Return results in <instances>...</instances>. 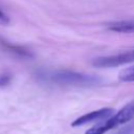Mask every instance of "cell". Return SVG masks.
I'll return each instance as SVG.
<instances>
[{
  "label": "cell",
  "mask_w": 134,
  "mask_h": 134,
  "mask_svg": "<svg viewBox=\"0 0 134 134\" xmlns=\"http://www.w3.org/2000/svg\"><path fill=\"white\" fill-rule=\"evenodd\" d=\"M46 77L48 81L59 85L75 86V87H93L102 83V80L97 76L70 71V70L53 71L47 73Z\"/></svg>",
  "instance_id": "6da1fadb"
},
{
  "label": "cell",
  "mask_w": 134,
  "mask_h": 134,
  "mask_svg": "<svg viewBox=\"0 0 134 134\" xmlns=\"http://www.w3.org/2000/svg\"><path fill=\"white\" fill-rule=\"evenodd\" d=\"M134 118V100L122 107L119 111L114 113L109 118L102 120V126L104 127L105 131L108 132L111 129L116 128L117 126L124 125Z\"/></svg>",
  "instance_id": "7a4b0ae2"
},
{
  "label": "cell",
  "mask_w": 134,
  "mask_h": 134,
  "mask_svg": "<svg viewBox=\"0 0 134 134\" xmlns=\"http://www.w3.org/2000/svg\"><path fill=\"white\" fill-rule=\"evenodd\" d=\"M132 61H134V51H128V52H122L114 55L95 58L92 61V65L99 68H105V67L109 68V67L120 66V65L130 63Z\"/></svg>",
  "instance_id": "3957f363"
},
{
  "label": "cell",
  "mask_w": 134,
  "mask_h": 134,
  "mask_svg": "<svg viewBox=\"0 0 134 134\" xmlns=\"http://www.w3.org/2000/svg\"><path fill=\"white\" fill-rule=\"evenodd\" d=\"M114 109L112 108H102L89 113H86L80 117H77L76 119H74L71 122L72 127H80V126H84L87 125L89 122H93V121H102L105 120L107 118H109L110 116H112L114 114Z\"/></svg>",
  "instance_id": "277c9868"
},
{
  "label": "cell",
  "mask_w": 134,
  "mask_h": 134,
  "mask_svg": "<svg viewBox=\"0 0 134 134\" xmlns=\"http://www.w3.org/2000/svg\"><path fill=\"white\" fill-rule=\"evenodd\" d=\"M107 28L111 31L121 32V34H131L134 32V20H124V21H115L109 23Z\"/></svg>",
  "instance_id": "5b68a950"
},
{
  "label": "cell",
  "mask_w": 134,
  "mask_h": 134,
  "mask_svg": "<svg viewBox=\"0 0 134 134\" xmlns=\"http://www.w3.org/2000/svg\"><path fill=\"white\" fill-rule=\"evenodd\" d=\"M0 44L8 51L21 57V58H30L31 57V53L30 51H28L27 49H25L24 47L22 46H19V45H14V44H10L4 40H0Z\"/></svg>",
  "instance_id": "8992f818"
},
{
  "label": "cell",
  "mask_w": 134,
  "mask_h": 134,
  "mask_svg": "<svg viewBox=\"0 0 134 134\" xmlns=\"http://www.w3.org/2000/svg\"><path fill=\"white\" fill-rule=\"evenodd\" d=\"M118 77L122 82H134V66L122 69L119 72Z\"/></svg>",
  "instance_id": "52a82bcc"
},
{
  "label": "cell",
  "mask_w": 134,
  "mask_h": 134,
  "mask_svg": "<svg viewBox=\"0 0 134 134\" xmlns=\"http://www.w3.org/2000/svg\"><path fill=\"white\" fill-rule=\"evenodd\" d=\"M12 81V75L9 73L0 74V87H6Z\"/></svg>",
  "instance_id": "ba28073f"
},
{
  "label": "cell",
  "mask_w": 134,
  "mask_h": 134,
  "mask_svg": "<svg viewBox=\"0 0 134 134\" xmlns=\"http://www.w3.org/2000/svg\"><path fill=\"white\" fill-rule=\"evenodd\" d=\"M9 23V17L0 9V25H7Z\"/></svg>",
  "instance_id": "9c48e42d"
},
{
  "label": "cell",
  "mask_w": 134,
  "mask_h": 134,
  "mask_svg": "<svg viewBox=\"0 0 134 134\" xmlns=\"http://www.w3.org/2000/svg\"><path fill=\"white\" fill-rule=\"evenodd\" d=\"M133 51H134V50H133Z\"/></svg>",
  "instance_id": "30bf717a"
}]
</instances>
